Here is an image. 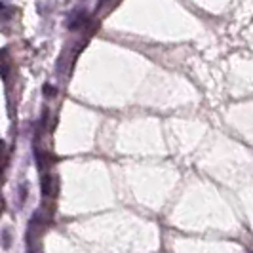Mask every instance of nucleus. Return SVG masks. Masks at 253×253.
Here are the masks:
<instances>
[{
  "instance_id": "obj_1",
  "label": "nucleus",
  "mask_w": 253,
  "mask_h": 253,
  "mask_svg": "<svg viewBox=\"0 0 253 253\" xmlns=\"http://www.w3.org/2000/svg\"><path fill=\"white\" fill-rule=\"evenodd\" d=\"M10 246H12V232L8 227H2V250L6 252L10 250Z\"/></svg>"
},
{
  "instance_id": "obj_2",
  "label": "nucleus",
  "mask_w": 253,
  "mask_h": 253,
  "mask_svg": "<svg viewBox=\"0 0 253 253\" xmlns=\"http://www.w3.org/2000/svg\"><path fill=\"white\" fill-rule=\"evenodd\" d=\"M25 198H27V185L23 183V185L19 187V202L23 204L25 202Z\"/></svg>"
}]
</instances>
